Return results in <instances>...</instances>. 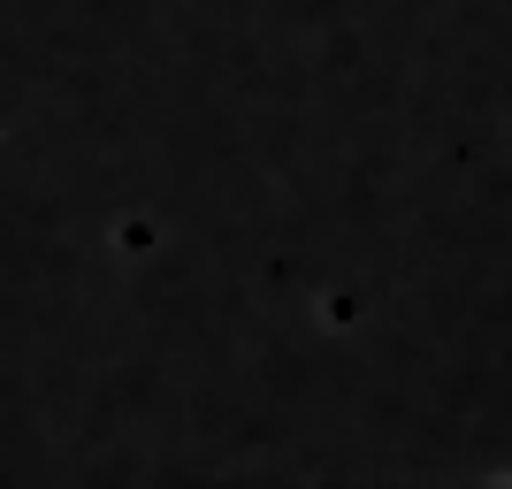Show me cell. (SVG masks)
Segmentation results:
<instances>
[{"instance_id": "6da1fadb", "label": "cell", "mask_w": 512, "mask_h": 489, "mask_svg": "<svg viewBox=\"0 0 512 489\" xmlns=\"http://www.w3.org/2000/svg\"><path fill=\"white\" fill-rule=\"evenodd\" d=\"M474 489H512V474H497V482H474Z\"/></svg>"}]
</instances>
